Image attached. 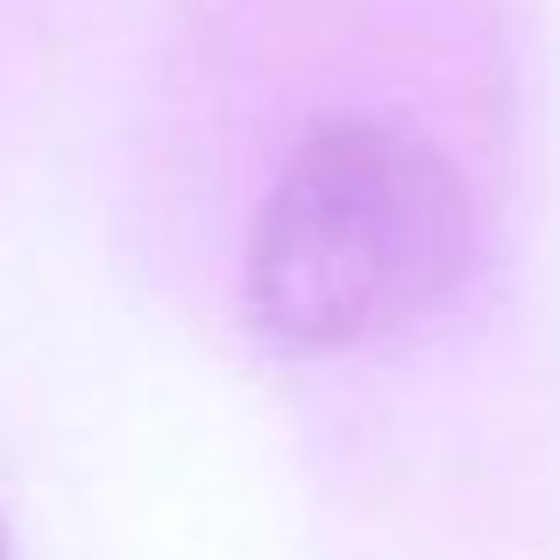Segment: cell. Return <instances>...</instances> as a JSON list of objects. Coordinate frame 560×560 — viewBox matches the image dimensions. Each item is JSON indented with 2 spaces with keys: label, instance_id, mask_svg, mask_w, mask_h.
Listing matches in <instances>:
<instances>
[{
  "label": "cell",
  "instance_id": "6da1fadb",
  "mask_svg": "<svg viewBox=\"0 0 560 560\" xmlns=\"http://www.w3.org/2000/svg\"><path fill=\"white\" fill-rule=\"evenodd\" d=\"M476 270L468 171L411 121L327 114L291 142L248 220L242 313L277 355H370L447 319Z\"/></svg>",
  "mask_w": 560,
  "mask_h": 560
},
{
  "label": "cell",
  "instance_id": "7a4b0ae2",
  "mask_svg": "<svg viewBox=\"0 0 560 560\" xmlns=\"http://www.w3.org/2000/svg\"><path fill=\"white\" fill-rule=\"evenodd\" d=\"M0 560H14V553H8V533H0Z\"/></svg>",
  "mask_w": 560,
  "mask_h": 560
}]
</instances>
